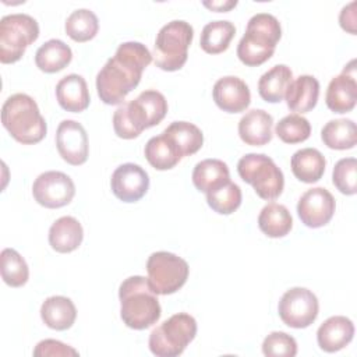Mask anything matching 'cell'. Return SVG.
Wrapping results in <instances>:
<instances>
[{
    "label": "cell",
    "mask_w": 357,
    "mask_h": 357,
    "mask_svg": "<svg viewBox=\"0 0 357 357\" xmlns=\"http://www.w3.org/2000/svg\"><path fill=\"white\" fill-rule=\"evenodd\" d=\"M152 53L141 42L119 45L113 57L96 75V91L106 105H120L139 84L142 71L151 64Z\"/></svg>",
    "instance_id": "1"
},
{
    "label": "cell",
    "mask_w": 357,
    "mask_h": 357,
    "mask_svg": "<svg viewBox=\"0 0 357 357\" xmlns=\"http://www.w3.org/2000/svg\"><path fill=\"white\" fill-rule=\"evenodd\" d=\"M167 113V100L156 89H146L135 99L119 106L113 114V128L117 137L132 139L159 124Z\"/></svg>",
    "instance_id": "2"
},
{
    "label": "cell",
    "mask_w": 357,
    "mask_h": 357,
    "mask_svg": "<svg viewBox=\"0 0 357 357\" xmlns=\"http://www.w3.org/2000/svg\"><path fill=\"white\" fill-rule=\"evenodd\" d=\"M120 318L126 326L144 331L156 324L162 315L158 294L148 283V278L135 275L124 279L119 287Z\"/></svg>",
    "instance_id": "3"
},
{
    "label": "cell",
    "mask_w": 357,
    "mask_h": 357,
    "mask_svg": "<svg viewBox=\"0 0 357 357\" xmlns=\"http://www.w3.org/2000/svg\"><path fill=\"white\" fill-rule=\"evenodd\" d=\"M1 123L10 135L25 145L40 142L47 132L45 117L33 98L26 93H14L1 107Z\"/></svg>",
    "instance_id": "4"
},
{
    "label": "cell",
    "mask_w": 357,
    "mask_h": 357,
    "mask_svg": "<svg viewBox=\"0 0 357 357\" xmlns=\"http://www.w3.org/2000/svg\"><path fill=\"white\" fill-rule=\"evenodd\" d=\"M282 38L279 20L268 13H258L248 20L244 36L237 46V57L248 67H258L275 53Z\"/></svg>",
    "instance_id": "5"
},
{
    "label": "cell",
    "mask_w": 357,
    "mask_h": 357,
    "mask_svg": "<svg viewBox=\"0 0 357 357\" xmlns=\"http://www.w3.org/2000/svg\"><path fill=\"white\" fill-rule=\"evenodd\" d=\"M194 38L192 26L183 20H173L163 25L155 39L152 59L163 71L180 70L188 57V47Z\"/></svg>",
    "instance_id": "6"
},
{
    "label": "cell",
    "mask_w": 357,
    "mask_h": 357,
    "mask_svg": "<svg viewBox=\"0 0 357 357\" xmlns=\"http://www.w3.org/2000/svg\"><path fill=\"white\" fill-rule=\"evenodd\" d=\"M197 335V321L187 312H178L156 326L149 335V350L158 357L180 356Z\"/></svg>",
    "instance_id": "7"
},
{
    "label": "cell",
    "mask_w": 357,
    "mask_h": 357,
    "mask_svg": "<svg viewBox=\"0 0 357 357\" xmlns=\"http://www.w3.org/2000/svg\"><path fill=\"white\" fill-rule=\"evenodd\" d=\"M243 181L251 184L257 195L265 201L276 199L284 187V177L276 163L264 153H247L237 163Z\"/></svg>",
    "instance_id": "8"
},
{
    "label": "cell",
    "mask_w": 357,
    "mask_h": 357,
    "mask_svg": "<svg viewBox=\"0 0 357 357\" xmlns=\"http://www.w3.org/2000/svg\"><path fill=\"white\" fill-rule=\"evenodd\" d=\"M38 36L39 25L33 17L22 13L4 15L0 20V61L3 64L18 61Z\"/></svg>",
    "instance_id": "9"
},
{
    "label": "cell",
    "mask_w": 357,
    "mask_h": 357,
    "mask_svg": "<svg viewBox=\"0 0 357 357\" xmlns=\"http://www.w3.org/2000/svg\"><path fill=\"white\" fill-rule=\"evenodd\" d=\"M146 272L152 290L156 294L166 296L176 293L185 284L190 268L181 257L167 251H156L146 261Z\"/></svg>",
    "instance_id": "10"
},
{
    "label": "cell",
    "mask_w": 357,
    "mask_h": 357,
    "mask_svg": "<svg viewBox=\"0 0 357 357\" xmlns=\"http://www.w3.org/2000/svg\"><path fill=\"white\" fill-rule=\"evenodd\" d=\"M278 311L284 325L303 329L317 319L319 304L311 290L305 287H291L282 296Z\"/></svg>",
    "instance_id": "11"
},
{
    "label": "cell",
    "mask_w": 357,
    "mask_h": 357,
    "mask_svg": "<svg viewBox=\"0 0 357 357\" xmlns=\"http://www.w3.org/2000/svg\"><path fill=\"white\" fill-rule=\"evenodd\" d=\"M32 195L45 208H61L73 201L75 184L66 173L49 170L36 177L32 185Z\"/></svg>",
    "instance_id": "12"
},
{
    "label": "cell",
    "mask_w": 357,
    "mask_h": 357,
    "mask_svg": "<svg viewBox=\"0 0 357 357\" xmlns=\"http://www.w3.org/2000/svg\"><path fill=\"white\" fill-rule=\"evenodd\" d=\"M336 209L333 195L324 187L307 190L298 199L297 213L300 220L311 229H318L331 222Z\"/></svg>",
    "instance_id": "13"
},
{
    "label": "cell",
    "mask_w": 357,
    "mask_h": 357,
    "mask_svg": "<svg viewBox=\"0 0 357 357\" xmlns=\"http://www.w3.org/2000/svg\"><path fill=\"white\" fill-rule=\"evenodd\" d=\"M56 146L68 165H84L89 155V141L84 126L75 120H63L56 131Z\"/></svg>",
    "instance_id": "14"
},
{
    "label": "cell",
    "mask_w": 357,
    "mask_h": 357,
    "mask_svg": "<svg viewBox=\"0 0 357 357\" xmlns=\"http://www.w3.org/2000/svg\"><path fill=\"white\" fill-rule=\"evenodd\" d=\"M110 187L120 201L137 202L149 188V176L139 165L123 163L113 172Z\"/></svg>",
    "instance_id": "15"
},
{
    "label": "cell",
    "mask_w": 357,
    "mask_h": 357,
    "mask_svg": "<svg viewBox=\"0 0 357 357\" xmlns=\"http://www.w3.org/2000/svg\"><path fill=\"white\" fill-rule=\"evenodd\" d=\"M356 60H350L344 66L343 71L331 79L325 102L331 112L333 113H347L351 112L357 102V81H356Z\"/></svg>",
    "instance_id": "16"
},
{
    "label": "cell",
    "mask_w": 357,
    "mask_h": 357,
    "mask_svg": "<svg viewBox=\"0 0 357 357\" xmlns=\"http://www.w3.org/2000/svg\"><path fill=\"white\" fill-rule=\"evenodd\" d=\"M212 96L216 106L226 113H241L251 103L248 85L234 75L219 78L213 85Z\"/></svg>",
    "instance_id": "17"
},
{
    "label": "cell",
    "mask_w": 357,
    "mask_h": 357,
    "mask_svg": "<svg viewBox=\"0 0 357 357\" xmlns=\"http://www.w3.org/2000/svg\"><path fill=\"white\" fill-rule=\"evenodd\" d=\"M354 336V325L350 318L335 315L325 319L317 331L318 346L326 353H335L346 347Z\"/></svg>",
    "instance_id": "18"
},
{
    "label": "cell",
    "mask_w": 357,
    "mask_h": 357,
    "mask_svg": "<svg viewBox=\"0 0 357 357\" xmlns=\"http://www.w3.org/2000/svg\"><path fill=\"white\" fill-rule=\"evenodd\" d=\"M273 117L262 110L252 109L247 112L238 121V135L247 145L262 146L272 141Z\"/></svg>",
    "instance_id": "19"
},
{
    "label": "cell",
    "mask_w": 357,
    "mask_h": 357,
    "mask_svg": "<svg viewBox=\"0 0 357 357\" xmlns=\"http://www.w3.org/2000/svg\"><path fill=\"white\" fill-rule=\"evenodd\" d=\"M56 98L59 105L71 113L84 112L91 102L86 81L78 74H68L57 82Z\"/></svg>",
    "instance_id": "20"
},
{
    "label": "cell",
    "mask_w": 357,
    "mask_h": 357,
    "mask_svg": "<svg viewBox=\"0 0 357 357\" xmlns=\"http://www.w3.org/2000/svg\"><path fill=\"white\" fill-rule=\"evenodd\" d=\"M82 238V226L74 216H61L49 229V244L60 254L75 251L81 245Z\"/></svg>",
    "instance_id": "21"
},
{
    "label": "cell",
    "mask_w": 357,
    "mask_h": 357,
    "mask_svg": "<svg viewBox=\"0 0 357 357\" xmlns=\"http://www.w3.org/2000/svg\"><path fill=\"white\" fill-rule=\"evenodd\" d=\"M319 96V82L312 75H300L291 81L286 91V103L291 112L308 113L311 112Z\"/></svg>",
    "instance_id": "22"
},
{
    "label": "cell",
    "mask_w": 357,
    "mask_h": 357,
    "mask_svg": "<svg viewBox=\"0 0 357 357\" xmlns=\"http://www.w3.org/2000/svg\"><path fill=\"white\" fill-rule=\"evenodd\" d=\"M40 318L47 328L66 331L75 322L77 308L68 297L52 296L42 303Z\"/></svg>",
    "instance_id": "23"
},
{
    "label": "cell",
    "mask_w": 357,
    "mask_h": 357,
    "mask_svg": "<svg viewBox=\"0 0 357 357\" xmlns=\"http://www.w3.org/2000/svg\"><path fill=\"white\" fill-rule=\"evenodd\" d=\"M294 177L303 183L312 184L321 180L325 173L326 160L315 148H303L293 153L290 160Z\"/></svg>",
    "instance_id": "24"
},
{
    "label": "cell",
    "mask_w": 357,
    "mask_h": 357,
    "mask_svg": "<svg viewBox=\"0 0 357 357\" xmlns=\"http://www.w3.org/2000/svg\"><path fill=\"white\" fill-rule=\"evenodd\" d=\"M293 81V73L286 64H276L264 73L258 81L259 96L269 103H279Z\"/></svg>",
    "instance_id": "25"
},
{
    "label": "cell",
    "mask_w": 357,
    "mask_h": 357,
    "mask_svg": "<svg viewBox=\"0 0 357 357\" xmlns=\"http://www.w3.org/2000/svg\"><path fill=\"white\" fill-rule=\"evenodd\" d=\"M145 158L156 170H170L183 158L176 144L165 134L152 137L145 145Z\"/></svg>",
    "instance_id": "26"
},
{
    "label": "cell",
    "mask_w": 357,
    "mask_h": 357,
    "mask_svg": "<svg viewBox=\"0 0 357 357\" xmlns=\"http://www.w3.org/2000/svg\"><path fill=\"white\" fill-rule=\"evenodd\" d=\"M230 181L227 165L220 159H204L192 170V183L201 192H209Z\"/></svg>",
    "instance_id": "27"
},
{
    "label": "cell",
    "mask_w": 357,
    "mask_h": 357,
    "mask_svg": "<svg viewBox=\"0 0 357 357\" xmlns=\"http://www.w3.org/2000/svg\"><path fill=\"white\" fill-rule=\"evenodd\" d=\"M71 59V47L60 39H50L45 42L35 53L36 67L47 74L61 71L70 64Z\"/></svg>",
    "instance_id": "28"
},
{
    "label": "cell",
    "mask_w": 357,
    "mask_h": 357,
    "mask_svg": "<svg viewBox=\"0 0 357 357\" xmlns=\"http://www.w3.org/2000/svg\"><path fill=\"white\" fill-rule=\"evenodd\" d=\"M259 230L271 238L284 237L293 227V219L289 209L278 202L265 205L258 216Z\"/></svg>",
    "instance_id": "29"
},
{
    "label": "cell",
    "mask_w": 357,
    "mask_h": 357,
    "mask_svg": "<svg viewBox=\"0 0 357 357\" xmlns=\"http://www.w3.org/2000/svg\"><path fill=\"white\" fill-rule=\"evenodd\" d=\"M321 138L324 144L336 151L351 149L357 144V127L350 119H336L328 121L322 131Z\"/></svg>",
    "instance_id": "30"
},
{
    "label": "cell",
    "mask_w": 357,
    "mask_h": 357,
    "mask_svg": "<svg viewBox=\"0 0 357 357\" xmlns=\"http://www.w3.org/2000/svg\"><path fill=\"white\" fill-rule=\"evenodd\" d=\"M236 35V26L230 21H212L208 22L201 32L199 46L204 52L209 54H219L223 53L231 39Z\"/></svg>",
    "instance_id": "31"
},
{
    "label": "cell",
    "mask_w": 357,
    "mask_h": 357,
    "mask_svg": "<svg viewBox=\"0 0 357 357\" xmlns=\"http://www.w3.org/2000/svg\"><path fill=\"white\" fill-rule=\"evenodd\" d=\"M163 132L176 144L183 156L194 155L204 144L202 131L188 121H173Z\"/></svg>",
    "instance_id": "32"
},
{
    "label": "cell",
    "mask_w": 357,
    "mask_h": 357,
    "mask_svg": "<svg viewBox=\"0 0 357 357\" xmlns=\"http://www.w3.org/2000/svg\"><path fill=\"white\" fill-rule=\"evenodd\" d=\"M64 29L73 40L88 42L96 36L99 21L93 11L88 8H78L67 17Z\"/></svg>",
    "instance_id": "33"
},
{
    "label": "cell",
    "mask_w": 357,
    "mask_h": 357,
    "mask_svg": "<svg viewBox=\"0 0 357 357\" xmlns=\"http://www.w3.org/2000/svg\"><path fill=\"white\" fill-rule=\"evenodd\" d=\"M1 278L10 287H21L28 282L29 269L25 259L14 248H4L0 255Z\"/></svg>",
    "instance_id": "34"
},
{
    "label": "cell",
    "mask_w": 357,
    "mask_h": 357,
    "mask_svg": "<svg viewBox=\"0 0 357 357\" xmlns=\"http://www.w3.org/2000/svg\"><path fill=\"white\" fill-rule=\"evenodd\" d=\"M241 190L236 183L226 184L206 192V202L219 215H230L241 205Z\"/></svg>",
    "instance_id": "35"
},
{
    "label": "cell",
    "mask_w": 357,
    "mask_h": 357,
    "mask_svg": "<svg viewBox=\"0 0 357 357\" xmlns=\"http://www.w3.org/2000/svg\"><path fill=\"white\" fill-rule=\"evenodd\" d=\"M275 131L278 138L284 144H298L310 138L311 124L305 117L294 113L280 119Z\"/></svg>",
    "instance_id": "36"
},
{
    "label": "cell",
    "mask_w": 357,
    "mask_h": 357,
    "mask_svg": "<svg viewBox=\"0 0 357 357\" xmlns=\"http://www.w3.org/2000/svg\"><path fill=\"white\" fill-rule=\"evenodd\" d=\"M332 181L344 195L357 192V160L356 158H343L333 167Z\"/></svg>",
    "instance_id": "37"
},
{
    "label": "cell",
    "mask_w": 357,
    "mask_h": 357,
    "mask_svg": "<svg viewBox=\"0 0 357 357\" xmlns=\"http://www.w3.org/2000/svg\"><path fill=\"white\" fill-rule=\"evenodd\" d=\"M262 353L268 357H294L297 342L284 332H271L262 342Z\"/></svg>",
    "instance_id": "38"
},
{
    "label": "cell",
    "mask_w": 357,
    "mask_h": 357,
    "mask_svg": "<svg viewBox=\"0 0 357 357\" xmlns=\"http://www.w3.org/2000/svg\"><path fill=\"white\" fill-rule=\"evenodd\" d=\"M33 356L46 357V356H78V351L68 344H64L60 340L45 339L40 340L33 349Z\"/></svg>",
    "instance_id": "39"
},
{
    "label": "cell",
    "mask_w": 357,
    "mask_h": 357,
    "mask_svg": "<svg viewBox=\"0 0 357 357\" xmlns=\"http://www.w3.org/2000/svg\"><path fill=\"white\" fill-rule=\"evenodd\" d=\"M354 7H356V1H351L350 4H347L342 8L340 15H339V22H340L342 29L347 31L351 35H356V20L357 18H356Z\"/></svg>",
    "instance_id": "40"
},
{
    "label": "cell",
    "mask_w": 357,
    "mask_h": 357,
    "mask_svg": "<svg viewBox=\"0 0 357 357\" xmlns=\"http://www.w3.org/2000/svg\"><path fill=\"white\" fill-rule=\"evenodd\" d=\"M202 4L209 8L211 11H216V13H227L231 8H234L237 6V1L234 0H223V1H202Z\"/></svg>",
    "instance_id": "41"
}]
</instances>
